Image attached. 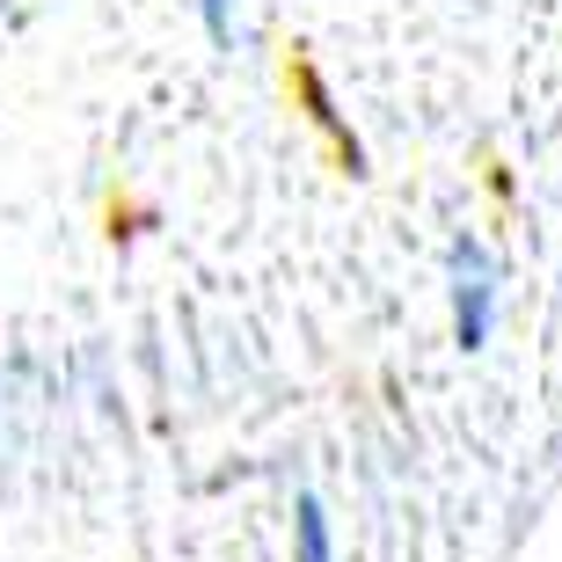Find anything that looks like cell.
<instances>
[{"mask_svg": "<svg viewBox=\"0 0 562 562\" xmlns=\"http://www.w3.org/2000/svg\"><path fill=\"white\" fill-rule=\"evenodd\" d=\"M446 271H453V344L482 351L490 329H497V263H490L482 241H453Z\"/></svg>", "mask_w": 562, "mask_h": 562, "instance_id": "1", "label": "cell"}, {"mask_svg": "<svg viewBox=\"0 0 562 562\" xmlns=\"http://www.w3.org/2000/svg\"><path fill=\"white\" fill-rule=\"evenodd\" d=\"M292 562H336V533H329L322 497H300V504H292Z\"/></svg>", "mask_w": 562, "mask_h": 562, "instance_id": "2", "label": "cell"}, {"mask_svg": "<svg viewBox=\"0 0 562 562\" xmlns=\"http://www.w3.org/2000/svg\"><path fill=\"white\" fill-rule=\"evenodd\" d=\"M198 15H205V30H212L220 44L234 37V0H198Z\"/></svg>", "mask_w": 562, "mask_h": 562, "instance_id": "3", "label": "cell"}]
</instances>
